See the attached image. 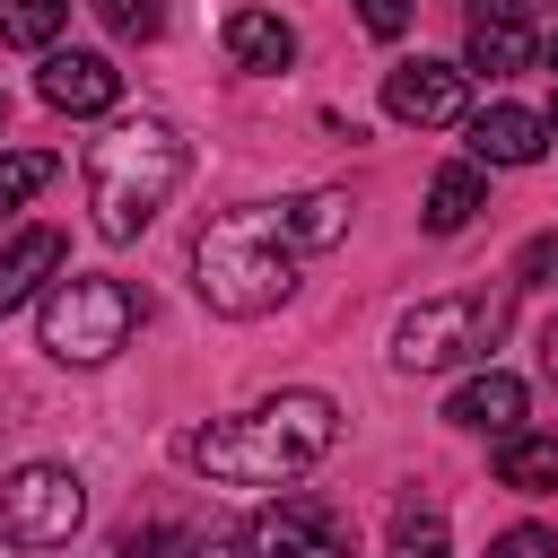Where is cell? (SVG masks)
Instances as JSON below:
<instances>
[{
	"label": "cell",
	"mask_w": 558,
	"mask_h": 558,
	"mask_svg": "<svg viewBox=\"0 0 558 558\" xmlns=\"http://www.w3.org/2000/svg\"><path fill=\"white\" fill-rule=\"evenodd\" d=\"M480 17H514V26H532V17H558V0H480Z\"/></svg>",
	"instance_id": "484cf974"
},
{
	"label": "cell",
	"mask_w": 558,
	"mask_h": 558,
	"mask_svg": "<svg viewBox=\"0 0 558 558\" xmlns=\"http://www.w3.org/2000/svg\"><path fill=\"white\" fill-rule=\"evenodd\" d=\"M227 52H235V70H288L296 61V26L270 17V9H235L227 17Z\"/></svg>",
	"instance_id": "9a60e30c"
},
{
	"label": "cell",
	"mask_w": 558,
	"mask_h": 558,
	"mask_svg": "<svg viewBox=\"0 0 558 558\" xmlns=\"http://www.w3.org/2000/svg\"><path fill=\"white\" fill-rule=\"evenodd\" d=\"M131 323H140V296L131 279H105V270H70L44 296V349L61 366H105L131 340Z\"/></svg>",
	"instance_id": "5b68a950"
},
{
	"label": "cell",
	"mask_w": 558,
	"mask_h": 558,
	"mask_svg": "<svg viewBox=\"0 0 558 558\" xmlns=\"http://www.w3.org/2000/svg\"><path fill=\"white\" fill-rule=\"evenodd\" d=\"M96 17H105L122 44H157V35H166V0H96Z\"/></svg>",
	"instance_id": "44dd1931"
},
{
	"label": "cell",
	"mask_w": 558,
	"mask_h": 558,
	"mask_svg": "<svg viewBox=\"0 0 558 558\" xmlns=\"http://www.w3.org/2000/svg\"><path fill=\"white\" fill-rule=\"evenodd\" d=\"M0 131H9V96H0Z\"/></svg>",
	"instance_id": "f546056e"
},
{
	"label": "cell",
	"mask_w": 558,
	"mask_h": 558,
	"mask_svg": "<svg viewBox=\"0 0 558 558\" xmlns=\"http://www.w3.org/2000/svg\"><path fill=\"white\" fill-rule=\"evenodd\" d=\"M445 549H453V523H445V506L410 497V506L392 514V558H445Z\"/></svg>",
	"instance_id": "e0dca14e"
},
{
	"label": "cell",
	"mask_w": 558,
	"mask_h": 558,
	"mask_svg": "<svg viewBox=\"0 0 558 558\" xmlns=\"http://www.w3.org/2000/svg\"><path fill=\"white\" fill-rule=\"evenodd\" d=\"M541 375H549V384H558V323H549V331H541Z\"/></svg>",
	"instance_id": "4316f807"
},
{
	"label": "cell",
	"mask_w": 558,
	"mask_h": 558,
	"mask_svg": "<svg viewBox=\"0 0 558 558\" xmlns=\"http://www.w3.org/2000/svg\"><path fill=\"white\" fill-rule=\"evenodd\" d=\"M488 558H558V541H549L541 523H514V532H497V541H488Z\"/></svg>",
	"instance_id": "603a6c76"
},
{
	"label": "cell",
	"mask_w": 558,
	"mask_h": 558,
	"mask_svg": "<svg viewBox=\"0 0 558 558\" xmlns=\"http://www.w3.org/2000/svg\"><path fill=\"white\" fill-rule=\"evenodd\" d=\"M532 61H541L532 26H514V17H480V9H471V35H462V70H480V78H514V70H532Z\"/></svg>",
	"instance_id": "4fadbf2b"
},
{
	"label": "cell",
	"mask_w": 558,
	"mask_h": 558,
	"mask_svg": "<svg viewBox=\"0 0 558 558\" xmlns=\"http://www.w3.org/2000/svg\"><path fill=\"white\" fill-rule=\"evenodd\" d=\"M244 549H253V558H357L349 523H340L323 497H279V506H262L253 532H244Z\"/></svg>",
	"instance_id": "ba28073f"
},
{
	"label": "cell",
	"mask_w": 558,
	"mask_h": 558,
	"mask_svg": "<svg viewBox=\"0 0 558 558\" xmlns=\"http://www.w3.org/2000/svg\"><path fill=\"white\" fill-rule=\"evenodd\" d=\"M357 17H366V35H401L410 26V0H357Z\"/></svg>",
	"instance_id": "d4e9b609"
},
{
	"label": "cell",
	"mask_w": 558,
	"mask_h": 558,
	"mask_svg": "<svg viewBox=\"0 0 558 558\" xmlns=\"http://www.w3.org/2000/svg\"><path fill=\"white\" fill-rule=\"evenodd\" d=\"M35 96H44L52 113H113V105H122V70H113L105 52H44Z\"/></svg>",
	"instance_id": "9c48e42d"
},
{
	"label": "cell",
	"mask_w": 558,
	"mask_h": 558,
	"mask_svg": "<svg viewBox=\"0 0 558 558\" xmlns=\"http://www.w3.org/2000/svg\"><path fill=\"white\" fill-rule=\"evenodd\" d=\"M384 113L410 122V131H453L471 113V70L462 61H392L384 70Z\"/></svg>",
	"instance_id": "52a82bcc"
},
{
	"label": "cell",
	"mask_w": 558,
	"mask_h": 558,
	"mask_svg": "<svg viewBox=\"0 0 558 558\" xmlns=\"http://www.w3.org/2000/svg\"><path fill=\"white\" fill-rule=\"evenodd\" d=\"M523 375H506V366H480L471 384H453V401H445V418L453 427H480V436H514L523 427Z\"/></svg>",
	"instance_id": "8fae6325"
},
{
	"label": "cell",
	"mask_w": 558,
	"mask_h": 558,
	"mask_svg": "<svg viewBox=\"0 0 558 558\" xmlns=\"http://www.w3.org/2000/svg\"><path fill=\"white\" fill-rule=\"evenodd\" d=\"M497 480L523 488V497H549V488H558V436H541V427L497 436Z\"/></svg>",
	"instance_id": "2e32d148"
},
{
	"label": "cell",
	"mask_w": 558,
	"mask_h": 558,
	"mask_svg": "<svg viewBox=\"0 0 558 558\" xmlns=\"http://www.w3.org/2000/svg\"><path fill=\"white\" fill-rule=\"evenodd\" d=\"M70 26V0H0V44L52 52V35Z\"/></svg>",
	"instance_id": "ac0fdd59"
},
{
	"label": "cell",
	"mask_w": 558,
	"mask_h": 558,
	"mask_svg": "<svg viewBox=\"0 0 558 558\" xmlns=\"http://www.w3.org/2000/svg\"><path fill=\"white\" fill-rule=\"evenodd\" d=\"M296 227H288V201H244V209H218L201 235H192V288L209 314L227 323H253L270 305H288L296 288Z\"/></svg>",
	"instance_id": "7a4b0ae2"
},
{
	"label": "cell",
	"mask_w": 558,
	"mask_h": 558,
	"mask_svg": "<svg viewBox=\"0 0 558 558\" xmlns=\"http://www.w3.org/2000/svg\"><path fill=\"white\" fill-rule=\"evenodd\" d=\"M506 288H453V296H418L401 323H392V366L401 375H445V366H471L506 340Z\"/></svg>",
	"instance_id": "277c9868"
},
{
	"label": "cell",
	"mask_w": 558,
	"mask_h": 558,
	"mask_svg": "<svg viewBox=\"0 0 558 558\" xmlns=\"http://www.w3.org/2000/svg\"><path fill=\"white\" fill-rule=\"evenodd\" d=\"M52 174H61V157H44V148H0V209H26Z\"/></svg>",
	"instance_id": "ffe728a7"
},
{
	"label": "cell",
	"mask_w": 558,
	"mask_h": 558,
	"mask_svg": "<svg viewBox=\"0 0 558 558\" xmlns=\"http://www.w3.org/2000/svg\"><path fill=\"white\" fill-rule=\"evenodd\" d=\"M514 288H558V235H532L514 253Z\"/></svg>",
	"instance_id": "7402d4cb"
},
{
	"label": "cell",
	"mask_w": 558,
	"mask_h": 558,
	"mask_svg": "<svg viewBox=\"0 0 558 558\" xmlns=\"http://www.w3.org/2000/svg\"><path fill=\"white\" fill-rule=\"evenodd\" d=\"M480 209H488V174H480L471 157H462V166H436V183H427V209H418V218H427V235H462Z\"/></svg>",
	"instance_id": "5bb4252c"
},
{
	"label": "cell",
	"mask_w": 558,
	"mask_h": 558,
	"mask_svg": "<svg viewBox=\"0 0 558 558\" xmlns=\"http://www.w3.org/2000/svg\"><path fill=\"white\" fill-rule=\"evenodd\" d=\"M183 131L174 122H157V113H131V122H113L96 148H87V209H96V235L105 244H131L166 201H174V183H183Z\"/></svg>",
	"instance_id": "3957f363"
},
{
	"label": "cell",
	"mask_w": 558,
	"mask_h": 558,
	"mask_svg": "<svg viewBox=\"0 0 558 558\" xmlns=\"http://www.w3.org/2000/svg\"><path fill=\"white\" fill-rule=\"evenodd\" d=\"M113 549H122V558H166V549H183V541H174L166 523H131V532H122Z\"/></svg>",
	"instance_id": "cb8c5ba5"
},
{
	"label": "cell",
	"mask_w": 558,
	"mask_h": 558,
	"mask_svg": "<svg viewBox=\"0 0 558 558\" xmlns=\"http://www.w3.org/2000/svg\"><path fill=\"white\" fill-rule=\"evenodd\" d=\"M44 279H61V227H17L0 244V314H17Z\"/></svg>",
	"instance_id": "7c38bea8"
},
{
	"label": "cell",
	"mask_w": 558,
	"mask_h": 558,
	"mask_svg": "<svg viewBox=\"0 0 558 558\" xmlns=\"http://www.w3.org/2000/svg\"><path fill=\"white\" fill-rule=\"evenodd\" d=\"M288 227H296L305 253L340 244V235H349V192H305V201H288Z\"/></svg>",
	"instance_id": "d6986e66"
},
{
	"label": "cell",
	"mask_w": 558,
	"mask_h": 558,
	"mask_svg": "<svg viewBox=\"0 0 558 558\" xmlns=\"http://www.w3.org/2000/svg\"><path fill=\"white\" fill-rule=\"evenodd\" d=\"M471 131V166H532L549 148V122L532 105H488V113H462Z\"/></svg>",
	"instance_id": "30bf717a"
},
{
	"label": "cell",
	"mask_w": 558,
	"mask_h": 558,
	"mask_svg": "<svg viewBox=\"0 0 558 558\" xmlns=\"http://www.w3.org/2000/svg\"><path fill=\"white\" fill-rule=\"evenodd\" d=\"M541 122H549V140H558V105H549V113H541Z\"/></svg>",
	"instance_id": "83f0119b"
},
{
	"label": "cell",
	"mask_w": 558,
	"mask_h": 558,
	"mask_svg": "<svg viewBox=\"0 0 558 558\" xmlns=\"http://www.w3.org/2000/svg\"><path fill=\"white\" fill-rule=\"evenodd\" d=\"M78 514H87V480L70 462H26L0 480V541H17V549H61L78 532Z\"/></svg>",
	"instance_id": "8992f818"
},
{
	"label": "cell",
	"mask_w": 558,
	"mask_h": 558,
	"mask_svg": "<svg viewBox=\"0 0 558 558\" xmlns=\"http://www.w3.org/2000/svg\"><path fill=\"white\" fill-rule=\"evenodd\" d=\"M331 436H340L331 392H305L296 384V392H270V401H253L235 418L192 427L183 436V462L201 480H218V488H288V480H305L331 453Z\"/></svg>",
	"instance_id": "6da1fadb"
},
{
	"label": "cell",
	"mask_w": 558,
	"mask_h": 558,
	"mask_svg": "<svg viewBox=\"0 0 558 558\" xmlns=\"http://www.w3.org/2000/svg\"><path fill=\"white\" fill-rule=\"evenodd\" d=\"M549 70H558V35H549Z\"/></svg>",
	"instance_id": "f1b7e54d"
}]
</instances>
